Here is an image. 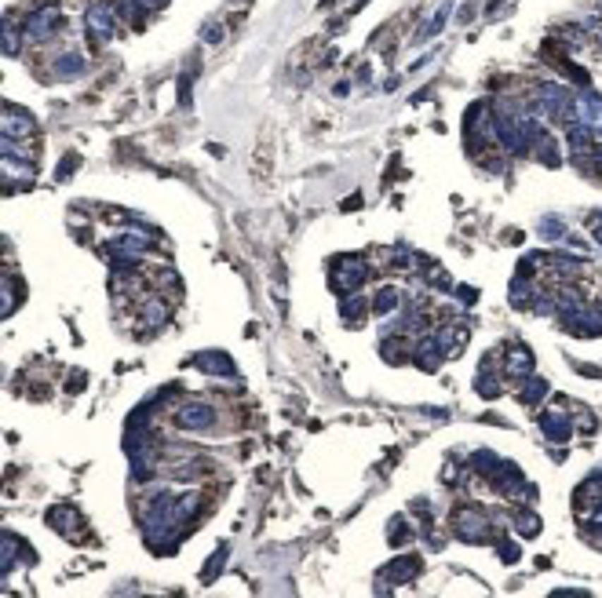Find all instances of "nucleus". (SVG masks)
I'll return each mask as SVG.
<instances>
[{
    "label": "nucleus",
    "instance_id": "nucleus-31",
    "mask_svg": "<svg viewBox=\"0 0 602 598\" xmlns=\"http://www.w3.org/2000/svg\"><path fill=\"white\" fill-rule=\"evenodd\" d=\"M18 48H23V37H15V26L8 23V26H4V55H8V59H15V55H18Z\"/></svg>",
    "mask_w": 602,
    "mask_h": 598
},
{
    "label": "nucleus",
    "instance_id": "nucleus-38",
    "mask_svg": "<svg viewBox=\"0 0 602 598\" xmlns=\"http://www.w3.org/2000/svg\"><path fill=\"white\" fill-rule=\"evenodd\" d=\"M457 295L464 299V303H475V299H478V295H475V288H467V285H460V288H457Z\"/></svg>",
    "mask_w": 602,
    "mask_h": 598
},
{
    "label": "nucleus",
    "instance_id": "nucleus-19",
    "mask_svg": "<svg viewBox=\"0 0 602 598\" xmlns=\"http://www.w3.org/2000/svg\"><path fill=\"white\" fill-rule=\"evenodd\" d=\"M551 387H548V379H541V376H529L526 379V387L519 391V401L522 405H536V401H544V394H548Z\"/></svg>",
    "mask_w": 602,
    "mask_h": 598
},
{
    "label": "nucleus",
    "instance_id": "nucleus-7",
    "mask_svg": "<svg viewBox=\"0 0 602 598\" xmlns=\"http://www.w3.org/2000/svg\"><path fill=\"white\" fill-rule=\"evenodd\" d=\"M504 376L514 379V383H526V379L533 376V354H529V347H511V350H507Z\"/></svg>",
    "mask_w": 602,
    "mask_h": 598
},
{
    "label": "nucleus",
    "instance_id": "nucleus-9",
    "mask_svg": "<svg viewBox=\"0 0 602 598\" xmlns=\"http://www.w3.org/2000/svg\"><path fill=\"white\" fill-rule=\"evenodd\" d=\"M489 485L497 489L500 496H514V489L522 485V471H519V463H511V460H500V467H497V471H493Z\"/></svg>",
    "mask_w": 602,
    "mask_h": 598
},
{
    "label": "nucleus",
    "instance_id": "nucleus-4",
    "mask_svg": "<svg viewBox=\"0 0 602 598\" xmlns=\"http://www.w3.org/2000/svg\"><path fill=\"white\" fill-rule=\"evenodd\" d=\"M84 26L92 30V37L110 40V37H114V30H117V23H114V8H106L102 0H92L88 11H84Z\"/></svg>",
    "mask_w": 602,
    "mask_h": 598
},
{
    "label": "nucleus",
    "instance_id": "nucleus-1",
    "mask_svg": "<svg viewBox=\"0 0 602 598\" xmlns=\"http://www.w3.org/2000/svg\"><path fill=\"white\" fill-rule=\"evenodd\" d=\"M453 532H457V540H464V544H486V540H493L489 518L482 515L478 507H471V504L453 511Z\"/></svg>",
    "mask_w": 602,
    "mask_h": 598
},
{
    "label": "nucleus",
    "instance_id": "nucleus-35",
    "mask_svg": "<svg viewBox=\"0 0 602 598\" xmlns=\"http://www.w3.org/2000/svg\"><path fill=\"white\" fill-rule=\"evenodd\" d=\"M541 230H548L544 238H562V223H558V219H544Z\"/></svg>",
    "mask_w": 602,
    "mask_h": 598
},
{
    "label": "nucleus",
    "instance_id": "nucleus-12",
    "mask_svg": "<svg viewBox=\"0 0 602 598\" xmlns=\"http://www.w3.org/2000/svg\"><path fill=\"white\" fill-rule=\"evenodd\" d=\"M48 525H55V532H62V537H77V529L84 525V518L77 515L70 504H59V507L48 511Z\"/></svg>",
    "mask_w": 602,
    "mask_h": 598
},
{
    "label": "nucleus",
    "instance_id": "nucleus-27",
    "mask_svg": "<svg viewBox=\"0 0 602 598\" xmlns=\"http://www.w3.org/2000/svg\"><path fill=\"white\" fill-rule=\"evenodd\" d=\"M402 303V292L398 288H380V295L373 299V310L376 314H387V310H395Z\"/></svg>",
    "mask_w": 602,
    "mask_h": 598
},
{
    "label": "nucleus",
    "instance_id": "nucleus-29",
    "mask_svg": "<svg viewBox=\"0 0 602 598\" xmlns=\"http://www.w3.org/2000/svg\"><path fill=\"white\" fill-rule=\"evenodd\" d=\"M164 317H168L164 299H150V303H146V322H150V325H161Z\"/></svg>",
    "mask_w": 602,
    "mask_h": 598
},
{
    "label": "nucleus",
    "instance_id": "nucleus-33",
    "mask_svg": "<svg viewBox=\"0 0 602 598\" xmlns=\"http://www.w3.org/2000/svg\"><path fill=\"white\" fill-rule=\"evenodd\" d=\"M11 295H15V277H11V274H4V317L15 310V307H11Z\"/></svg>",
    "mask_w": 602,
    "mask_h": 598
},
{
    "label": "nucleus",
    "instance_id": "nucleus-10",
    "mask_svg": "<svg viewBox=\"0 0 602 598\" xmlns=\"http://www.w3.org/2000/svg\"><path fill=\"white\" fill-rule=\"evenodd\" d=\"M193 369H201L208 376H234V372H238V369H234V361L223 350H201L198 358H193Z\"/></svg>",
    "mask_w": 602,
    "mask_h": 598
},
{
    "label": "nucleus",
    "instance_id": "nucleus-25",
    "mask_svg": "<svg viewBox=\"0 0 602 598\" xmlns=\"http://www.w3.org/2000/svg\"><path fill=\"white\" fill-rule=\"evenodd\" d=\"M413 537H416V532L409 529V522H405V518L391 522V529H387V540H391V547H402V544H409Z\"/></svg>",
    "mask_w": 602,
    "mask_h": 598
},
{
    "label": "nucleus",
    "instance_id": "nucleus-6",
    "mask_svg": "<svg viewBox=\"0 0 602 598\" xmlns=\"http://www.w3.org/2000/svg\"><path fill=\"white\" fill-rule=\"evenodd\" d=\"M420 569H423L420 554H402V559H395L380 576H383V580H395V584H413L420 576Z\"/></svg>",
    "mask_w": 602,
    "mask_h": 598
},
{
    "label": "nucleus",
    "instance_id": "nucleus-36",
    "mask_svg": "<svg viewBox=\"0 0 602 598\" xmlns=\"http://www.w3.org/2000/svg\"><path fill=\"white\" fill-rule=\"evenodd\" d=\"M77 164V154H66L62 157V164H59V179H70V168Z\"/></svg>",
    "mask_w": 602,
    "mask_h": 598
},
{
    "label": "nucleus",
    "instance_id": "nucleus-39",
    "mask_svg": "<svg viewBox=\"0 0 602 598\" xmlns=\"http://www.w3.org/2000/svg\"><path fill=\"white\" fill-rule=\"evenodd\" d=\"M471 15H475V4H464V8H460V15H457V18H460V23H467V18H471Z\"/></svg>",
    "mask_w": 602,
    "mask_h": 598
},
{
    "label": "nucleus",
    "instance_id": "nucleus-16",
    "mask_svg": "<svg viewBox=\"0 0 602 598\" xmlns=\"http://www.w3.org/2000/svg\"><path fill=\"white\" fill-rule=\"evenodd\" d=\"M380 358L387 361V365H405V361H413V354H409V347H405V339L398 336H383V343H380Z\"/></svg>",
    "mask_w": 602,
    "mask_h": 598
},
{
    "label": "nucleus",
    "instance_id": "nucleus-32",
    "mask_svg": "<svg viewBox=\"0 0 602 598\" xmlns=\"http://www.w3.org/2000/svg\"><path fill=\"white\" fill-rule=\"evenodd\" d=\"M0 566H4V576L15 566V537H11V532H4V562H0Z\"/></svg>",
    "mask_w": 602,
    "mask_h": 598
},
{
    "label": "nucleus",
    "instance_id": "nucleus-13",
    "mask_svg": "<svg viewBox=\"0 0 602 598\" xmlns=\"http://www.w3.org/2000/svg\"><path fill=\"white\" fill-rule=\"evenodd\" d=\"M33 132H37L33 117L26 110H15L11 102H4V135L15 139V135H33Z\"/></svg>",
    "mask_w": 602,
    "mask_h": 598
},
{
    "label": "nucleus",
    "instance_id": "nucleus-40",
    "mask_svg": "<svg viewBox=\"0 0 602 598\" xmlns=\"http://www.w3.org/2000/svg\"><path fill=\"white\" fill-rule=\"evenodd\" d=\"M361 205V197H347V201H343V212H354Z\"/></svg>",
    "mask_w": 602,
    "mask_h": 598
},
{
    "label": "nucleus",
    "instance_id": "nucleus-11",
    "mask_svg": "<svg viewBox=\"0 0 602 598\" xmlns=\"http://www.w3.org/2000/svg\"><path fill=\"white\" fill-rule=\"evenodd\" d=\"M541 431L551 441H570L573 438V416L570 413H544L541 416Z\"/></svg>",
    "mask_w": 602,
    "mask_h": 598
},
{
    "label": "nucleus",
    "instance_id": "nucleus-15",
    "mask_svg": "<svg viewBox=\"0 0 602 598\" xmlns=\"http://www.w3.org/2000/svg\"><path fill=\"white\" fill-rule=\"evenodd\" d=\"M438 343H442V350H445V358H453V354H460L464 347H467V339H471V329L467 325H445L438 336Z\"/></svg>",
    "mask_w": 602,
    "mask_h": 598
},
{
    "label": "nucleus",
    "instance_id": "nucleus-18",
    "mask_svg": "<svg viewBox=\"0 0 602 598\" xmlns=\"http://www.w3.org/2000/svg\"><path fill=\"white\" fill-rule=\"evenodd\" d=\"M369 310V299H365L361 292H351V295H343V303H339V314H343V322H351V325H358V317Z\"/></svg>",
    "mask_w": 602,
    "mask_h": 598
},
{
    "label": "nucleus",
    "instance_id": "nucleus-3",
    "mask_svg": "<svg viewBox=\"0 0 602 598\" xmlns=\"http://www.w3.org/2000/svg\"><path fill=\"white\" fill-rule=\"evenodd\" d=\"M176 423L183 431H208V427H216V409L205 401H186L176 409Z\"/></svg>",
    "mask_w": 602,
    "mask_h": 598
},
{
    "label": "nucleus",
    "instance_id": "nucleus-37",
    "mask_svg": "<svg viewBox=\"0 0 602 598\" xmlns=\"http://www.w3.org/2000/svg\"><path fill=\"white\" fill-rule=\"evenodd\" d=\"M577 372L580 376H591V379H602V369H595V365H577Z\"/></svg>",
    "mask_w": 602,
    "mask_h": 598
},
{
    "label": "nucleus",
    "instance_id": "nucleus-22",
    "mask_svg": "<svg viewBox=\"0 0 602 598\" xmlns=\"http://www.w3.org/2000/svg\"><path fill=\"white\" fill-rule=\"evenodd\" d=\"M533 146H536V157H541L548 168H558V150H555V139L548 135V132H541L533 139Z\"/></svg>",
    "mask_w": 602,
    "mask_h": 598
},
{
    "label": "nucleus",
    "instance_id": "nucleus-2",
    "mask_svg": "<svg viewBox=\"0 0 602 598\" xmlns=\"http://www.w3.org/2000/svg\"><path fill=\"white\" fill-rule=\"evenodd\" d=\"M332 288L339 295H351L358 292L365 281H369V263H361L358 255H339V260H332Z\"/></svg>",
    "mask_w": 602,
    "mask_h": 598
},
{
    "label": "nucleus",
    "instance_id": "nucleus-28",
    "mask_svg": "<svg viewBox=\"0 0 602 598\" xmlns=\"http://www.w3.org/2000/svg\"><path fill=\"white\" fill-rule=\"evenodd\" d=\"M445 18H449V8H442V11H438V15L431 18V23H423V30L416 33V40H420V44H423L427 37H438V33H442V26H445Z\"/></svg>",
    "mask_w": 602,
    "mask_h": 598
},
{
    "label": "nucleus",
    "instance_id": "nucleus-8",
    "mask_svg": "<svg viewBox=\"0 0 602 598\" xmlns=\"http://www.w3.org/2000/svg\"><path fill=\"white\" fill-rule=\"evenodd\" d=\"M413 361L420 372H438V365L445 361V350L438 339H420V343L413 347Z\"/></svg>",
    "mask_w": 602,
    "mask_h": 598
},
{
    "label": "nucleus",
    "instance_id": "nucleus-23",
    "mask_svg": "<svg viewBox=\"0 0 602 598\" xmlns=\"http://www.w3.org/2000/svg\"><path fill=\"white\" fill-rule=\"evenodd\" d=\"M514 525H519V532L522 537H536V532H541V518L533 515V511H522V507H514Z\"/></svg>",
    "mask_w": 602,
    "mask_h": 598
},
{
    "label": "nucleus",
    "instance_id": "nucleus-30",
    "mask_svg": "<svg viewBox=\"0 0 602 598\" xmlns=\"http://www.w3.org/2000/svg\"><path fill=\"white\" fill-rule=\"evenodd\" d=\"M497 551H500V562H507V566L519 562V554H522L519 544H511V540H504V537H497Z\"/></svg>",
    "mask_w": 602,
    "mask_h": 598
},
{
    "label": "nucleus",
    "instance_id": "nucleus-24",
    "mask_svg": "<svg viewBox=\"0 0 602 598\" xmlns=\"http://www.w3.org/2000/svg\"><path fill=\"white\" fill-rule=\"evenodd\" d=\"M227 554H230V547H227V544H223L219 551H212V559H208V566L201 569V580H205V584H212V580H216V576H219V569L227 566Z\"/></svg>",
    "mask_w": 602,
    "mask_h": 598
},
{
    "label": "nucleus",
    "instance_id": "nucleus-26",
    "mask_svg": "<svg viewBox=\"0 0 602 598\" xmlns=\"http://www.w3.org/2000/svg\"><path fill=\"white\" fill-rule=\"evenodd\" d=\"M198 507H201V496H198V493H183V496H176V515H179L183 522H190L193 515H198Z\"/></svg>",
    "mask_w": 602,
    "mask_h": 598
},
{
    "label": "nucleus",
    "instance_id": "nucleus-20",
    "mask_svg": "<svg viewBox=\"0 0 602 598\" xmlns=\"http://www.w3.org/2000/svg\"><path fill=\"white\" fill-rule=\"evenodd\" d=\"M475 391H478L482 398H489V401H493V398H500V391H504L500 383H497V376L489 372L486 361H482V372H478V379H475Z\"/></svg>",
    "mask_w": 602,
    "mask_h": 598
},
{
    "label": "nucleus",
    "instance_id": "nucleus-14",
    "mask_svg": "<svg viewBox=\"0 0 602 598\" xmlns=\"http://www.w3.org/2000/svg\"><path fill=\"white\" fill-rule=\"evenodd\" d=\"M55 26H59V8H40V11L30 15V23H26L33 40H48L55 33Z\"/></svg>",
    "mask_w": 602,
    "mask_h": 598
},
{
    "label": "nucleus",
    "instance_id": "nucleus-17",
    "mask_svg": "<svg viewBox=\"0 0 602 598\" xmlns=\"http://www.w3.org/2000/svg\"><path fill=\"white\" fill-rule=\"evenodd\" d=\"M84 70H88V62H84L80 51H66V55L55 59V77H62V80H73V77H80Z\"/></svg>",
    "mask_w": 602,
    "mask_h": 598
},
{
    "label": "nucleus",
    "instance_id": "nucleus-34",
    "mask_svg": "<svg viewBox=\"0 0 602 598\" xmlns=\"http://www.w3.org/2000/svg\"><path fill=\"white\" fill-rule=\"evenodd\" d=\"M219 37H223L219 23H205V30H201V40H205V44H216Z\"/></svg>",
    "mask_w": 602,
    "mask_h": 598
},
{
    "label": "nucleus",
    "instance_id": "nucleus-21",
    "mask_svg": "<svg viewBox=\"0 0 602 598\" xmlns=\"http://www.w3.org/2000/svg\"><path fill=\"white\" fill-rule=\"evenodd\" d=\"M497 467H500V460L493 456L489 448H478V453L471 456V471H475V475H482V478H493V471H497Z\"/></svg>",
    "mask_w": 602,
    "mask_h": 598
},
{
    "label": "nucleus",
    "instance_id": "nucleus-5",
    "mask_svg": "<svg viewBox=\"0 0 602 598\" xmlns=\"http://www.w3.org/2000/svg\"><path fill=\"white\" fill-rule=\"evenodd\" d=\"M573 121L588 124L591 132H602V99L595 92H580L573 99Z\"/></svg>",
    "mask_w": 602,
    "mask_h": 598
}]
</instances>
